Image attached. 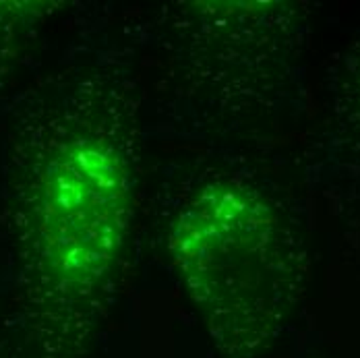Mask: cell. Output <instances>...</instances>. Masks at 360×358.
<instances>
[{"label":"cell","instance_id":"6da1fadb","mask_svg":"<svg viewBox=\"0 0 360 358\" xmlns=\"http://www.w3.org/2000/svg\"><path fill=\"white\" fill-rule=\"evenodd\" d=\"M170 255L191 298L226 338H249L282 305L288 234L276 207L238 182L203 186L180 210Z\"/></svg>","mask_w":360,"mask_h":358},{"label":"cell","instance_id":"7a4b0ae2","mask_svg":"<svg viewBox=\"0 0 360 358\" xmlns=\"http://www.w3.org/2000/svg\"><path fill=\"white\" fill-rule=\"evenodd\" d=\"M129 174L118 149L72 133L44 160L32 201V251L41 282L83 300L108 282L129 228Z\"/></svg>","mask_w":360,"mask_h":358},{"label":"cell","instance_id":"3957f363","mask_svg":"<svg viewBox=\"0 0 360 358\" xmlns=\"http://www.w3.org/2000/svg\"><path fill=\"white\" fill-rule=\"evenodd\" d=\"M359 94H360V71H359Z\"/></svg>","mask_w":360,"mask_h":358}]
</instances>
